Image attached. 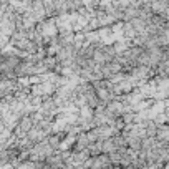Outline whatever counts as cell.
Masks as SVG:
<instances>
[{
    "label": "cell",
    "instance_id": "cell-1",
    "mask_svg": "<svg viewBox=\"0 0 169 169\" xmlns=\"http://www.w3.org/2000/svg\"><path fill=\"white\" fill-rule=\"evenodd\" d=\"M153 8H154V12H164L166 4L164 2H154V4H153Z\"/></svg>",
    "mask_w": 169,
    "mask_h": 169
},
{
    "label": "cell",
    "instance_id": "cell-3",
    "mask_svg": "<svg viewBox=\"0 0 169 169\" xmlns=\"http://www.w3.org/2000/svg\"><path fill=\"white\" fill-rule=\"evenodd\" d=\"M96 95H98V98H100V100H108V91L106 90H103V88H100V90H96Z\"/></svg>",
    "mask_w": 169,
    "mask_h": 169
},
{
    "label": "cell",
    "instance_id": "cell-2",
    "mask_svg": "<svg viewBox=\"0 0 169 169\" xmlns=\"http://www.w3.org/2000/svg\"><path fill=\"white\" fill-rule=\"evenodd\" d=\"M109 111L121 113V111H123V104H119V103H111V104H109Z\"/></svg>",
    "mask_w": 169,
    "mask_h": 169
}]
</instances>
